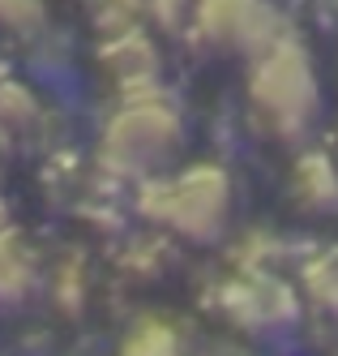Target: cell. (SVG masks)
<instances>
[{"mask_svg":"<svg viewBox=\"0 0 338 356\" xmlns=\"http://www.w3.org/2000/svg\"><path fill=\"white\" fill-rule=\"evenodd\" d=\"M137 211L185 241H214L231 211V181L214 163H197L176 176H150L137 189Z\"/></svg>","mask_w":338,"mask_h":356,"instance_id":"6da1fadb","label":"cell"},{"mask_svg":"<svg viewBox=\"0 0 338 356\" xmlns=\"http://www.w3.org/2000/svg\"><path fill=\"white\" fill-rule=\"evenodd\" d=\"M248 95L274 134L300 138L321 108V86H317V69H313L308 47L296 35H282L274 47H266L253 60Z\"/></svg>","mask_w":338,"mask_h":356,"instance_id":"7a4b0ae2","label":"cell"},{"mask_svg":"<svg viewBox=\"0 0 338 356\" xmlns=\"http://www.w3.org/2000/svg\"><path fill=\"white\" fill-rule=\"evenodd\" d=\"M180 150V116L159 95H124V108L108 120L99 159L112 176H137L150 181Z\"/></svg>","mask_w":338,"mask_h":356,"instance_id":"3957f363","label":"cell"},{"mask_svg":"<svg viewBox=\"0 0 338 356\" xmlns=\"http://www.w3.org/2000/svg\"><path fill=\"white\" fill-rule=\"evenodd\" d=\"M193 26L201 39L223 43V47H240L253 60L287 35L278 13L266 0H197Z\"/></svg>","mask_w":338,"mask_h":356,"instance_id":"277c9868","label":"cell"},{"mask_svg":"<svg viewBox=\"0 0 338 356\" xmlns=\"http://www.w3.org/2000/svg\"><path fill=\"white\" fill-rule=\"evenodd\" d=\"M219 309L244 330H274L300 314V300L278 275H236L223 284Z\"/></svg>","mask_w":338,"mask_h":356,"instance_id":"5b68a950","label":"cell"},{"mask_svg":"<svg viewBox=\"0 0 338 356\" xmlns=\"http://www.w3.org/2000/svg\"><path fill=\"white\" fill-rule=\"evenodd\" d=\"M103 65L124 86V95H146L154 86V73H159V56H154L150 39L137 26L124 35H112L103 43Z\"/></svg>","mask_w":338,"mask_h":356,"instance_id":"8992f818","label":"cell"},{"mask_svg":"<svg viewBox=\"0 0 338 356\" xmlns=\"http://www.w3.org/2000/svg\"><path fill=\"white\" fill-rule=\"evenodd\" d=\"M35 279H39L35 249L22 241L17 227H5V232H0V305L22 300L35 288Z\"/></svg>","mask_w":338,"mask_h":356,"instance_id":"52a82bcc","label":"cell"},{"mask_svg":"<svg viewBox=\"0 0 338 356\" xmlns=\"http://www.w3.org/2000/svg\"><path fill=\"white\" fill-rule=\"evenodd\" d=\"M291 185H296L304 207H313V211H334L338 207V168L330 163V155H321V150H313V155H304L296 163Z\"/></svg>","mask_w":338,"mask_h":356,"instance_id":"ba28073f","label":"cell"},{"mask_svg":"<svg viewBox=\"0 0 338 356\" xmlns=\"http://www.w3.org/2000/svg\"><path fill=\"white\" fill-rule=\"evenodd\" d=\"M39 124V99L17 78H0V134H31Z\"/></svg>","mask_w":338,"mask_h":356,"instance_id":"9c48e42d","label":"cell"},{"mask_svg":"<svg viewBox=\"0 0 338 356\" xmlns=\"http://www.w3.org/2000/svg\"><path fill=\"white\" fill-rule=\"evenodd\" d=\"M120 356H180V335L167 322L146 318V322H137L133 330H128Z\"/></svg>","mask_w":338,"mask_h":356,"instance_id":"30bf717a","label":"cell"},{"mask_svg":"<svg viewBox=\"0 0 338 356\" xmlns=\"http://www.w3.org/2000/svg\"><path fill=\"white\" fill-rule=\"evenodd\" d=\"M300 279H304L308 300H317L321 309H338V249H326L317 258H308Z\"/></svg>","mask_w":338,"mask_h":356,"instance_id":"8fae6325","label":"cell"},{"mask_svg":"<svg viewBox=\"0 0 338 356\" xmlns=\"http://www.w3.org/2000/svg\"><path fill=\"white\" fill-rule=\"evenodd\" d=\"M0 26L31 35L43 26V0H0Z\"/></svg>","mask_w":338,"mask_h":356,"instance_id":"7c38bea8","label":"cell"},{"mask_svg":"<svg viewBox=\"0 0 338 356\" xmlns=\"http://www.w3.org/2000/svg\"><path fill=\"white\" fill-rule=\"evenodd\" d=\"M82 296H86V270H82V262H65L56 270V305H65V309H82Z\"/></svg>","mask_w":338,"mask_h":356,"instance_id":"4fadbf2b","label":"cell"},{"mask_svg":"<svg viewBox=\"0 0 338 356\" xmlns=\"http://www.w3.org/2000/svg\"><path fill=\"white\" fill-rule=\"evenodd\" d=\"M150 9L159 13V22L167 31H180V26H193L197 0H150Z\"/></svg>","mask_w":338,"mask_h":356,"instance_id":"5bb4252c","label":"cell"}]
</instances>
